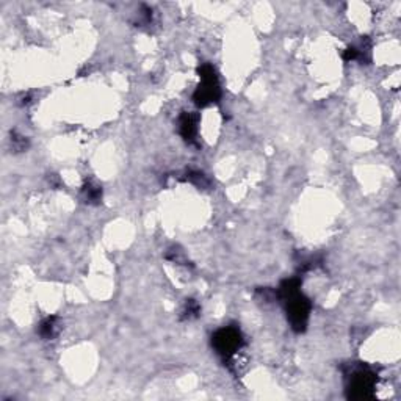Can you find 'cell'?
Segmentation results:
<instances>
[{
	"label": "cell",
	"instance_id": "obj_1",
	"mask_svg": "<svg viewBox=\"0 0 401 401\" xmlns=\"http://www.w3.org/2000/svg\"><path fill=\"white\" fill-rule=\"evenodd\" d=\"M279 295L286 301L287 317L292 328L297 332H303L308 326L310 303L308 298L303 297V293H299V281L290 279L284 282L279 288Z\"/></svg>",
	"mask_w": 401,
	"mask_h": 401
},
{
	"label": "cell",
	"instance_id": "obj_2",
	"mask_svg": "<svg viewBox=\"0 0 401 401\" xmlns=\"http://www.w3.org/2000/svg\"><path fill=\"white\" fill-rule=\"evenodd\" d=\"M200 76V85L198 87L196 93H194V102L199 107H207L209 104H214L220 99V83L218 77H216L215 68L211 65H203L199 68Z\"/></svg>",
	"mask_w": 401,
	"mask_h": 401
},
{
	"label": "cell",
	"instance_id": "obj_3",
	"mask_svg": "<svg viewBox=\"0 0 401 401\" xmlns=\"http://www.w3.org/2000/svg\"><path fill=\"white\" fill-rule=\"evenodd\" d=\"M376 384V373L370 367H353L348 375V391L351 398H369Z\"/></svg>",
	"mask_w": 401,
	"mask_h": 401
},
{
	"label": "cell",
	"instance_id": "obj_4",
	"mask_svg": "<svg viewBox=\"0 0 401 401\" xmlns=\"http://www.w3.org/2000/svg\"><path fill=\"white\" fill-rule=\"evenodd\" d=\"M211 345L222 359H231L243 347V336L237 328L227 326L214 334Z\"/></svg>",
	"mask_w": 401,
	"mask_h": 401
},
{
	"label": "cell",
	"instance_id": "obj_5",
	"mask_svg": "<svg viewBox=\"0 0 401 401\" xmlns=\"http://www.w3.org/2000/svg\"><path fill=\"white\" fill-rule=\"evenodd\" d=\"M179 130L183 140L193 143L198 135V116L192 113H183L179 119Z\"/></svg>",
	"mask_w": 401,
	"mask_h": 401
},
{
	"label": "cell",
	"instance_id": "obj_6",
	"mask_svg": "<svg viewBox=\"0 0 401 401\" xmlns=\"http://www.w3.org/2000/svg\"><path fill=\"white\" fill-rule=\"evenodd\" d=\"M82 196L88 204H98L102 199V188L94 182H87L82 188Z\"/></svg>",
	"mask_w": 401,
	"mask_h": 401
},
{
	"label": "cell",
	"instance_id": "obj_7",
	"mask_svg": "<svg viewBox=\"0 0 401 401\" xmlns=\"http://www.w3.org/2000/svg\"><path fill=\"white\" fill-rule=\"evenodd\" d=\"M40 334L43 339H52L57 334V317H49L40 326Z\"/></svg>",
	"mask_w": 401,
	"mask_h": 401
},
{
	"label": "cell",
	"instance_id": "obj_8",
	"mask_svg": "<svg viewBox=\"0 0 401 401\" xmlns=\"http://www.w3.org/2000/svg\"><path fill=\"white\" fill-rule=\"evenodd\" d=\"M199 304L196 303V301H193V299H188L187 301V304H185V310H183V319H193V317H198L199 314Z\"/></svg>",
	"mask_w": 401,
	"mask_h": 401
}]
</instances>
